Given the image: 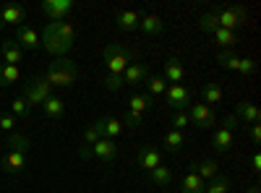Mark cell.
Instances as JSON below:
<instances>
[{"label": "cell", "mask_w": 261, "mask_h": 193, "mask_svg": "<svg viewBox=\"0 0 261 193\" xmlns=\"http://www.w3.org/2000/svg\"><path fill=\"white\" fill-rule=\"evenodd\" d=\"M89 149H92V157L99 159V162H113L115 154H118V146H115L113 139H99V141H97L94 146H89Z\"/></svg>", "instance_id": "obj_14"}, {"label": "cell", "mask_w": 261, "mask_h": 193, "mask_svg": "<svg viewBox=\"0 0 261 193\" xmlns=\"http://www.w3.org/2000/svg\"><path fill=\"white\" fill-rule=\"evenodd\" d=\"M81 71H79V63H73L71 58H55L47 71H45V81L50 84V87L55 89H71L73 84L79 81Z\"/></svg>", "instance_id": "obj_2"}, {"label": "cell", "mask_w": 261, "mask_h": 193, "mask_svg": "<svg viewBox=\"0 0 261 193\" xmlns=\"http://www.w3.org/2000/svg\"><path fill=\"white\" fill-rule=\"evenodd\" d=\"M53 97V87L45 81V76H32L27 84H24V99L29 102V107H42L47 99Z\"/></svg>", "instance_id": "obj_5"}, {"label": "cell", "mask_w": 261, "mask_h": 193, "mask_svg": "<svg viewBox=\"0 0 261 193\" xmlns=\"http://www.w3.org/2000/svg\"><path fill=\"white\" fill-rule=\"evenodd\" d=\"M0 52H3L8 66H18V63H21V47H18L16 39H3V42H0Z\"/></svg>", "instance_id": "obj_20"}, {"label": "cell", "mask_w": 261, "mask_h": 193, "mask_svg": "<svg viewBox=\"0 0 261 193\" xmlns=\"http://www.w3.org/2000/svg\"><path fill=\"white\" fill-rule=\"evenodd\" d=\"M3 8V24H13L16 29L24 24V18H27V11L16 6V3H6V6H0Z\"/></svg>", "instance_id": "obj_18"}, {"label": "cell", "mask_w": 261, "mask_h": 193, "mask_svg": "<svg viewBox=\"0 0 261 193\" xmlns=\"http://www.w3.org/2000/svg\"><path fill=\"white\" fill-rule=\"evenodd\" d=\"M39 11L50 21H65V16L73 11V0H45V3L39 6Z\"/></svg>", "instance_id": "obj_9"}, {"label": "cell", "mask_w": 261, "mask_h": 193, "mask_svg": "<svg viewBox=\"0 0 261 193\" xmlns=\"http://www.w3.org/2000/svg\"><path fill=\"white\" fill-rule=\"evenodd\" d=\"M212 13H214V18H217V24H220L222 29H230V32H235V29H243V26L248 24V11H246L243 6L214 8Z\"/></svg>", "instance_id": "obj_4"}, {"label": "cell", "mask_w": 261, "mask_h": 193, "mask_svg": "<svg viewBox=\"0 0 261 193\" xmlns=\"http://www.w3.org/2000/svg\"><path fill=\"white\" fill-rule=\"evenodd\" d=\"M251 167H253V173H258V170H261V154L258 152L251 157Z\"/></svg>", "instance_id": "obj_44"}, {"label": "cell", "mask_w": 261, "mask_h": 193, "mask_svg": "<svg viewBox=\"0 0 261 193\" xmlns=\"http://www.w3.org/2000/svg\"><path fill=\"white\" fill-rule=\"evenodd\" d=\"M251 141L258 146V141H261V128H258V123L256 125H251Z\"/></svg>", "instance_id": "obj_42"}, {"label": "cell", "mask_w": 261, "mask_h": 193, "mask_svg": "<svg viewBox=\"0 0 261 193\" xmlns=\"http://www.w3.org/2000/svg\"><path fill=\"white\" fill-rule=\"evenodd\" d=\"M99 139H105V136H102V118L94 120V123L84 131V146H94Z\"/></svg>", "instance_id": "obj_31"}, {"label": "cell", "mask_w": 261, "mask_h": 193, "mask_svg": "<svg viewBox=\"0 0 261 193\" xmlns=\"http://www.w3.org/2000/svg\"><path fill=\"white\" fill-rule=\"evenodd\" d=\"M227 190H230V178L222 173L206 183V193H227Z\"/></svg>", "instance_id": "obj_34"}, {"label": "cell", "mask_w": 261, "mask_h": 193, "mask_svg": "<svg viewBox=\"0 0 261 193\" xmlns=\"http://www.w3.org/2000/svg\"><path fill=\"white\" fill-rule=\"evenodd\" d=\"M217 26H220V24H217L214 13H204V16L199 18V29H201V32H209V34H212V32H214Z\"/></svg>", "instance_id": "obj_37"}, {"label": "cell", "mask_w": 261, "mask_h": 193, "mask_svg": "<svg viewBox=\"0 0 261 193\" xmlns=\"http://www.w3.org/2000/svg\"><path fill=\"white\" fill-rule=\"evenodd\" d=\"M120 123H123V128H125V125H128V128H139V125H144V118H141V115H134V113H125Z\"/></svg>", "instance_id": "obj_41"}, {"label": "cell", "mask_w": 261, "mask_h": 193, "mask_svg": "<svg viewBox=\"0 0 261 193\" xmlns=\"http://www.w3.org/2000/svg\"><path fill=\"white\" fill-rule=\"evenodd\" d=\"M18 78H21L18 66H8V63H3V66H0V89L11 87V84H16Z\"/></svg>", "instance_id": "obj_30"}, {"label": "cell", "mask_w": 261, "mask_h": 193, "mask_svg": "<svg viewBox=\"0 0 261 193\" xmlns=\"http://www.w3.org/2000/svg\"><path fill=\"white\" fill-rule=\"evenodd\" d=\"M123 87H125L123 76H113V73L105 76V89H107V92H118V89H123Z\"/></svg>", "instance_id": "obj_38"}, {"label": "cell", "mask_w": 261, "mask_h": 193, "mask_svg": "<svg viewBox=\"0 0 261 193\" xmlns=\"http://www.w3.org/2000/svg\"><path fill=\"white\" fill-rule=\"evenodd\" d=\"M42 110H45V115L47 118H53V120H58V118H63V113H65V102L60 99V97H50L45 104H42Z\"/></svg>", "instance_id": "obj_27"}, {"label": "cell", "mask_w": 261, "mask_h": 193, "mask_svg": "<svg viewBox=\"0 0 261 193\" xmlns=\"http://www.w3.org/2000/svg\"><path fill=\"white\" fill-rule=\"evenodd\" d=\"M151 107H154V99H151L149 94H134L128 99V113H134V115H141L144 118V113H149Z\"/></svg>", "instance_id": "obj_19"}, {"label": "cell", "mask_w": 261, "mask_h": 193, "mask_svg": "<svg viewBox=\"0 0 261 193\" xmlns=\"http://www.w3.org/2000/svg\"><path fill=\"white\" fill-rule=\"evenodd\" d=\"M212 37L217 39V45H220V47H225V52L238 45V34L230 32V29H222V26H217V29L212 32Z\"/></svg>", "instance_id": "obj_26"}, {"label": "cell", "mask_w": 261, "mask_h": 193, "mask_svg": "<svg viewBox=\"0 0 261 193\" xmlns=\"http://www.w3.org/2000/svg\"><path fill=\"white\" fill-rule=\"evenodd\" d=\"M139 29L144 34H151V37H157L165 32V21L154 13H141V21H139Z\"/></svg>", "instance_id": "obj_16"}, {"label": "cell", "mask_w": 261, "mask_h": 193, "mask_svg": "<svg viewBox=\"0 0 261 193\" xmlns=\"http://www.w3.org/2000/svg\"><path fill=\"white\" fill-rule=\"evenodd\" d=\"M230 146H232V131H227V128L214 131V136H212V149H214L217 154H225Z\"/></svg>", "instance_id": "obj_21"}, {"label": "cell", "mask_w": 261, "mask_h": 193, "mask_svg": "<svg viewBox=\"0 0 261 193\" xmlns=\"http://www.w3.org/2000/svg\"><path fill=\"white\" fill-rule=\"evenodd\" d=\"M217 63H220L222 68L238 71V73H243V76L256 73V63H253L251 58H238V55H232V52H217Z\"/></svg>", "instance_id": "obj_6"}, {"label": "cell", "mask_w": 261, "mask_h": 193, "mask_svg": "<svg viewBox=\"0 0 261 193\" xmlns=\"http://www.w3.org/2000/svg\"><path fill=\"white\" fill-rule=\"evenodd\" d=\"M180 190H183V193H204V190H206V183L191 170V173L183 175V180H180Z\"/></svg>", "instance_id": "obj_25"}, {"label": "cell", "mask_w": 261, "mask_h": 193, "mask_svg": "<svg viewBox=\"0 0 261 193\" xmlns=\"http://www.w3.org/2000/svg\"><path fill=\"white\" fill-rule=\"evenodd\" d=\"M6 24H3V8H0V29H3Z\"/></svg>", "instance_id": "obj_47"}, {"label": "cell", "mask_w": 261, "mask_h": 193, "mask_svg": "<svg viewBox=\"0 0 261 193\" xmlns=\"http://www.w3.org/2000/svg\"><path fill=\"white\" fill-rule=\"evenodd\" d=\"M241 123H248V125H256L258 118H261V110L253 104V102H238L235 104V113H232Z\"/></svg>", "instance_id": "obj_15"}, {"label": "cell", "mask_w": 261, "mask_h": 193, "mask_svg": "<svg viewBox=\"0 0 261 193\" xmlns=\"http://www.w3.org/2000/svg\"><path fill=\"white\" fill-rule=\"evenodd\" d=\"M27 159H29V154L11 149V152L0 159V170H3V173H8V175H16V173H21V170L27 167Z\"/></svg>", "instance_id": "obj_11"}, {"label": "cell", "mask_w": 261, "mask_h": 193, "mask_svg": "<svg viewBox=\"0 0 261 193\" xmlns=\"http://www.w3.org/2000/svg\"><path fill=\"white\" fill-rule=\"evenodd\" d=\"M183 76H186L183 60H180V58H167V60H165V81H170V84H183Z\"/></svg>", "instance_id": "obj_17"}, {"label": "cell", "mask_w": 261, "mask_h": 193, "mask_svg": "<svg viewBox=\"0 0 261 193\" xmlns=\"http://www.w3.org/2000/svg\"><path fill=\"white\" fill-rule=\"evenodd\" d=\"M139 21H141V13L139 11H123V13H118L115 24L123 32H134V29H139Z\"/></svg>", "instance_id": "obj_23"}, {"label": "cell", "mask_w": 261, "mask_h": 193, "mask_svg": "<svg viewBox=\"0 0 261 193\" xmlns=\"http://www.w3.org/2000/svg\"><path fill=\"white\" fill-rule=\"evenodd\" d=\"M222 128H227V131H235V128H238V118H235V115L225 118V125H222Z\"/></svg>", "instance_id": "obj_43"}, {"label": "cell", "mask_w": 261, "mask_h": 193, "mask_svg": "<svg viewBox=\"0 0 261 193\" xmlns=\"http://www.w3.org/2000/svg\"><path fill=\"white\" fill-rule=\"evenodd\" d=\"M39 42L50 55L65 58L71 52L73 42H76V29H73V24H68V21H50V24L45 26V32L39 34Z\"/></svg>", "instance_id": "obj_1"}, {"label": "cell", "mask_w": 261, "mask_h": 193, "mask_svg": "<svg viewBox=\"0 0 261 193\" xmlns=\"http://www.w3.org/2000/svg\"><path fill=\"white\" fill-rule=\"evenodd\" d=\"M149 180L154 183V185H170L172 183V170L167 164H160V167H154L149 173Z\"/></svg>", "instance_id": "obj_29"}, {"label": "cell", "mask_w": 261, "mask_h": 193, "mask_svg": "<svg viewBox=\"0 0 261 193\" xmlns=\"http://www.w3.org/2000/svg\"><path fill=\"white\" fill-rule=\"evenodd\" d=\"M144 84H146L149 94H165V89H167V81H165V76H149Z\"/></svg>", "instance_id": "obj_36"}, {"label": "cell", "mask_w": 261, "mask_h": 193, "mask_svg": "<svg viewBox=\"0 0 261 193\" xmlns=\"http://www.w3.org/2000/svg\"><path fill=\"white\" fill-rule=\"evenodd\" d=\"M160 164H162V152L151 144H144L139 149V167L144 170V173H151V170L160 167Z\"/></svg>", "instance_id": "obj_10"}, {"label": "cell", "mask_w": 261, "mask_h": 193, "mask_svg": "<svg viewBox=\"0 0 261 193\" xmlns=\"http://www.w3.org/2000/svg\"><path fill=\"white\" fill-rule=\"evenodd\" d=\"M102 60H105L107 73L123 76V71L130 66V63H134V52H130L125 45H120V42H113V45H107L102 50Z\"/></svg>", "instance_id": "obj_3"}, {"label": "cell", "mask_w": 261, "mask_h": 193, "mask_svg": "<svg viewBox=\"0 0 261 193\" xmlns=\"http://www.w3.org/2000/svg\"><path fill=\"white\" fill-rule=\"evenodd\" d=\"M188 120H191V125H199V128H212L214 125V120H217V115H214V110L209 104H188Z\"/></svg>", "instance_id": "obj_8"}, {"label": "cell", "mask_w": 261, "mask_h": 193, "mask_svg": "<svg viewBox=\"0 0 261 193\" xmlns=\"http://www.w3.org/2000/svg\"><path fill=\"white\" fill-rule=\"evenodd\" d=\"M201 97H204V104H220L222 102V97H225V92H222V87L220 84H214V81H209V84H204L201 87Z\"/></svg>", "instance_id": "obj_24"}, {"label": "cell", "mask_w": 261, "mask_h": 193, "mask_svg": "<svg viewBox=\"0 0 261 193\" xmlns=\"http://www.w3.org/2000/svg\"><path fill=\"white\" fill-rule=\"evenodd\" d=\"M79 157L81 159H92V149L89 146H79Z\"/></svg>", "instance_id": "obj_45"}, {"label": "cell", "mask_w": 261, "mask_h": 193, "mask_svg": "<svg viewBox=\"0 0 261 193\" xmlns=\"http://www.w3.org/2000/svg\"><path fill=\"white\" fill-rule=\"evenodd\" d=\"M16 42H18L21 50H37V47H42L37 29H32L29 24H21V26L16 29Z\"/></svg>", "instance_id": "obj_13"}, {"label": "cell", "mask_w": 261, "mask_h": 193, "mask_svg": "<svg viewBox=\"0 0 261 193\" xmlns=\"http://www.w3.org/2000/svg\"><path fill=\"white\" fill-rule=\"evenodd\" d=\"M149 78V66L146 63H130V66L123 71V84L125 87H139Z\"/></svg>", "instance_id": "obj_12"}, {"label": "cell", "mask_w": 261, "mask_h": 193, "mask_svg": "<svg viewBox=\"0 0 261 193\" xmlns=\"http://www.w3.org/2000/svg\"><path fill=\"white\" fill-rule=\"evenodd\" d=\"M186 125H191V120H188V113H186V110L172 115V128H175V131H183Z\"/></svg>", "instance_id": "obj_39"}, {"label": "cell", "mask_w": 261, "mask_h": 193, "mask_svg": "<svg viewBox=\"0 0 261 193\" xmlns=\"http://www.w3.org/2000/svg\"><path fill=\"white\" fill-rule=\"evenodd\" d=\"M11 115L18 120V118H29L32 115V107H29V102L24 99V97H16L13 102H11Z\"/></svg>", "instance_id": "obj_35"}, {"label": "cell", "mask_w": 261, "mask_h": 193, "mask_svg": "<svg viewBox=\"0 0 261 193\" xmlns=\"http://www.w3.org/2000/svg\"><path fill=\"white\" fill-rule=\"evenodd\" d=\"M123 133V123L118 120V118H102V136L105 139H118Z\"/></svg>", "instance_id": "obj_28"}, {"label": "cell", "mask_w": 261, "mask_h": 193, "mask_svg": "<svg viewBox=\"0 0 261 193\" xmlns=\"http://www.w3.org/2000/svg\"><path fill=\"white\" fill-rule=\"evenodd\" d=\"M186 144V136H183V131H175V128H172V131H167V136H165V149L167 152H178V149Z\"/></svg>", "instance_id": "obj_33"}, {"label": "cell", "mask_w": 261, "mask_h": 193, "mask_svg": "<svg viewBox=\"0 0 261 193\" xmlns=\"http://www.w3.org/2000/svg\"><path fill=\"white\" fill-rule=\"evenodd\" d=\"M8 146H11V149H16V152H24V154H29V152H32L29 139H27L24 133H18V131L8 133Z\"/></svg>", "instance_id": "obj_32"}, {"label": "cell", "mask_w": 261, "mask_h": 193, "mask_svg": "<svg viewBox=\"0 0 261 193\" xmlns=\"http://www.w3.org/2000/svg\"><path fill=\"white\" fill-rule=\"evenodd\" d=\"M246 193H261V190H258V185H251V188H248Z\"/></svg>", "instance_id": "obj_46"}, {"label": "cell", "mask_w": 261, "mask_h": 193, "mask_svg": "<svg viewBox=\"0 0 261 193\" xmlns=\"http://www.w3.org/2000/svg\"><path fill=\"white\" fill-rule=\"evenodd\" d=\"M204 193H206V190H204Z\"/></svg>", "instance_id": "obj_48"}, {"label": "cell", "mask_w": 261, "mask_h": 193, "mask_svg": "<svg viewBox=\"0 0 261 193\" xmlns=\"http://www.w3.org/2000/svg\"><path fill=\"white\" fill-rule=\"evenodd\" d=\"M0 131H6V133H13L16 131V118L8 113V115H0Z\"/></svg>", "instance_id": "obj_40"}, {"label": "cell", "mask_w": 261, "mask_h": 193, "mask_svg": "<svg viewBox=\"0 0 261 193\" xmlns=\"http://www.w3.org/2000/svg\"><path fill=\"white\" fill-rule=\"evenodd\" d=\"M165 99H167V104L175 113H183V110H188V104H191V92L183 87V84H170V87L165 89Z\"/></svg>", "instance_id": "obj_7"}, {"label": "cell", "mask_w": 261, "mask_h": 193, "mask_svg": "<svg viewBox=\"0 0 261 193\" xmlns=\"http://www.w3.org/2000/svg\"><path fill=\"white\" fill-rule=\"evenodd\" d=\"M193 173L199 175L204 183H209L212 178H217V175H220V164H217V162H212V159H204V162H196V164H193Z\"/></svg>", "instance_id": "obj_22"}]
</instances>
